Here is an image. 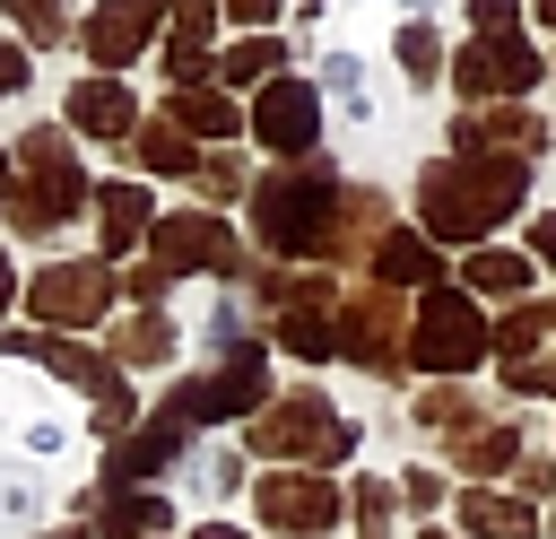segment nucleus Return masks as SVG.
<instances>
[{"label": "nucleus", "instance_id": "1", "mask_svg": "<svg viewBox=\"0 0 556 539\" xmlns=\"http://www.w3.org/2000/svg\"><path fill=\"white\" fill-rule=\"evenodd\" d=\"M374 191H348L330 165H287L252 191V226L269 252H295V261H330L356 226H365Z\"/></svg>", "mask_w": 556, "mask_h": 539}, {"label": "nucleus", "instance_id": "2", "mask_svg": "<svg viewBox=\"0 0 556 539\" xmlns=\"http://www.w3.org/2000/svg\"><path fill=\"white\" fill-rule=\"evenodd\" d=\"M521 183L530 165H504V156H434L417 174V209H426V235H452V243H478L521 209Z\"/></svg>", "mask_w": 556, "mask_h": 539}, {"label": "nucleus", "instance_id": "3", "mask_svg": "<svg viewBox=\"0 0 556 539\" xmlns=\"http://www.w3.org/2000/svg\"><path fill=\"white\" fill-rule=\"evenodd\" d=\"M9 165H17L9 217H17L26 235H52L61 217H78V209H87V174H78V156H70V130H26Z\"/></svg>", "mask_w": 556, "mask_h": 539}, {"label": "nucleus", "instance_id": "4", "mask_svg": "<svg viewBox=\"0 0 556 539\" xmlns=\"http://www.w3.org/2000/svg\"><path fill=\"white\" fill-rule=\"evenodd\" d=\"M243 443L269 452V461H348L356 452V426L321 391H287V400H269V417L243 426Z\"/></svg>", "mask_w": 556, "mask_h": 539}, {"label": "nucleus", "instance_id": "5", "mask_svg": "<svg viewBox=\"0 0 556 539\" xmlns=\"http://www.w3.org/2000/svg\"><path fill=\"white\" fill-rule=\"evenodd\" d=\"M0 356H35V365H52L61 383H78L87 400H96V435H130V391H122V374L96 356V348H78V339H61V330H0Z\"/></svg>", "mask_w": 556, "mask_h": 539}, {"label": "nucleus", "instance_id": "6", "mask_svg": "<svg viewBox=\"0 0 556 539\" xmlns=\"http://www.w3.org/2000/svg\"><path fill=\"white\" fill-rule=\"evenodd\" d=\"M495 348V330H486V313L469 304V296H452V287H426L417 296V365H434V374H469L478 356Z\"/></svg>", "mask_w": 556, "mask_h": 539}, {"label": "nucleus", "instance_id": "7", "mask_svg": "<svg viewBox=\"0 0 556 539\" xmlns=\"http://www.w3.org/2000/svg\"><path fill=\"white\" fill-rule=\"evenodd\" d=\"M148 261H156L165 278H182V270L235 278V270H243V243H235V226H226L217 209H174V217L148 226Z\"/></svg>", "mask_w": 556, "mask_h": 539}, {"label": "nucleus", "instance_id": "8", "mask_svg": "<svg viewBox=\"0 0 556 539\" xmlns=\"http://www.w3.org/2000/svg\"><path fill=\"white\" fill-rule=\"evenodd\" d=\"M539 78H547V61L530 52V35H521V26H513V35H478V43L452 61V87H460V96H478V104H521Z\"/></svg>", "mask_w": 556, "mask_h": 539}, {"label": "nucleus", "instance_id": "9", "mask_svg": "<svg viewBox=\"0 0 556 539\" xmlns=\"http://www.w3.org/2000/svg\"><path fill=\"white\" fill-rule=\"evenodd\" d=\"M269 400V356L261 348H226L200 383H182L174 400H165V417H243V409H261Z\"/></svg>", "mask_w": 556, "mask_h": 539}, {"label": "nucleus", "instance_id": "10", "mask_svg": "<svg viewBox=\"0 0 556 539\" xmlns=\"http://www.w3.org/2000/svg\"><path fill=\"white\" fill-rule=\"evenodd\" d=\"M252 504H261V522L287 530V539H321V530H339V513H348V496H339L321 469H269V478L252 487Z\"/></svg>", "mask_w": 556, "mask_h": 539}, {"label": "nucleus", "instance_id": "11", "mask_svg": "<svg viewBox=\"0 0 556 539\" xmlns=\"http://www.w3.org/2000/svg\"><path fill=\"white\" fill-rule=\"evenodd\" d=\"M26 304H35V322L78 330V322H104L113 313V278H104V261H52V270L26 278Z\"/></svg>", "mask_w": 556, "mask_h": 539}, {"label": "nucleus", "instance_id": "12", "mask_svg": "<svg viewBox=\"0 0 556 539\" xmlns=\"http://www.w3.org/2000/svg\"><path fill=\"white\" fill-rule=\"evenodd\" d=\"M252 139L278 148V156H304V148L321 139V96H313V78H269V87L252 96Z\"/></svg>", "mask_w": 556, "mask_h": 539}, {"label": "nucleus", "instance_id": "13", "mask_svg": "<svg viewBox=\"0 0 556 539\" xmlns=\"http://www.w3.org/2000/svg\"><path fill=\"white\" fill-rule=\"evenodd\" d=\"M339 356H356L365 374H400L408 365V348H400V296L391 287H365L356 304H348V322H339Z\"/></svg>", "mask_w": 556, "mask_h": 539}, {"label": "nucleus", "instance_id": "14", "mask_svg": "<svg viewBox=\"0 0 556 539\" xmlns=\"http://www.w3.org/2000/svg\"><path fill=\"white\" fill-rule=\"evenodd\" d=\"M174 0H96V17H87V52H96V70H122L139 43H148V26L165 17Z\"/></svg>", "mask_w": 556, "mask_h": 539}, {"label": "nucleus", "instance_id": "15", "mask_svg": "<svg viewBox=\"0 0 556 539\" xmlns=\"http://www.w3.org/2000/svg\"><path fill=\"white\" fill-rule=\"evenodd\" d=\"M452 139H460V156H504V165H530L547 130H539V113H521V104H495V113L460 122Z\"/></svg>", "mask_w": 556, "mask_h": 539}, {"label": "nucleus", "instance_id": "16", "mask_svg": "<svg viewBox=\"0 0 556 539\" xmlns=\"http://www.w3.org/2000/svg\"><path fill=\"white\" fill-rule=\"evenodd\" d=\"M70 130H87V139H139L130 87H122V78H78V87H70Z\"/></svg>", "mask_w": 556, "mask_h": 539}, {"label": "nucleus", "instance_id": "17", "mask_svg": "<svg viewBox=\"0 0 556 539\" xmlns=\"http://www.w3.org/2000/svg\"><path fill=\"white\" fill-rule=\"evenodd\" d=\"M460 530H469V539H539V504H530V496L469 487V496H460Z\"/></svg>", "mask_w": 556, "mask_h": 539}, {"label": "nucleus", "instance_id": "18", "mask_svg": "<svg viewBox=\"0 0 556 539\" xmlns=\"http://www.w3.org/2000/svg\"><path fill=\"white\" fill-rule=\"evenodd\" d=\"M148 226H156V209H148V191H139V183H104V191H96L104 261H113V252H130V243H148Z\"/></svg>", "mask_w": 556, "mask_h": 539}, {"label": "nucleus", "instance_id": "19", "mask_svg": "<svg viewBox=\"0 0 556 539\" xmlns=\"http://www.w3.org/2000/svg\"><path fill=\"white\" fill-rule=\"evenodd\" d=\"M174 452H182V417H165V409H156L148 426L113 435V469H122V478H148V469H165Z\"/></svg>", "mask_w": 556, "mask_h": 539}, {"label": "nucleus", "instance_id": "20", "mask_svg": "<svg viewBox=\"0 0 556 539\" xmlns=\"http://www.w3.org/2000/svg\"><path fill=\"white\" fill-rule=\"evenodd\" d=\"M374 278H382V287H434L443 261H434L426 235H374Z\"/></svg>", "mask_w": 556, "mask_h": 539}, {"label": "nucleus", "instance_id": "21", "mask_svg": "<svg viewBox=\"0 0 556 539\" xmlns=\"http://www.w3.org/2000/svg\"><path fill=\"white\" fill-rule=\"evenodd\" d=\"M87 513H96L113 539H130V530H165V496H148V487H96Z\"/></svg>", "mask_w": 556, "mask_h": 539}, {"label": "nucleus", "instance_id": "22", "mask_svg": "<svg viewBox=\"0 0 556 539\" xmlns=\"http://www.w3.org/2000/svg\"><path fill=\"white\" fill-rule=\"evenodd\" d=\"M278 348H295V356L321 365V356H339V322H330L321 304H287V313H278Z\"/></svg>", "mask_w": 556, "mask_h": 539}, {"label": "nucleus", "instance_id": "23", "mask_svg": "<svg viewBox=\"0 0 556 539\" xmlns=\"http://www.w3.org/2000/svg\"><path fill=\"white\" fill-rule=\"evenodd\" d=\"M174 122L200 130V139H235V130H243V113H235L226 96H208V87H174Z\"/></svg>", "mask_w": 556, "mask_h": 539}, {"label": "nucleus", "instance_id": "24", "mask_svg": "<svg viewBox=\"0 0 556 539\" xmlns=\"http://www.w3.org/2000/svg\"><path fill=\"white\" fill-rule=\"evenodd\" d=\"M139 165H148V174H200V156H191V139H182L174 113H165V122H139Z\"/></svg>", "mask_w": 556, "mask_h": 539}, {"label": "nucleus", "instance_id": "25", "mask_svg": "<svg viewBox=\"0 0 556 539\" xmlns=\"http://www.w3.org/2000/svg\"><path fill=\"white\" fill-rule=\"evenodd\" d=\"M113 348H122V365H165V356H174V322H165V313H130V322L113 330Z\"/></svg>", "mask_w": 556, "mask_h": 539}, {"label": "nucleus", "instance_id": "26", "mask_svg": "<svg viewBox=\"0 0 556 539\" xmlns=\"http://www.w3.org/2000/svg\"><path fill=\"white\" fill-rule=\"evenodd\" d=\"M217 78H235V87H243V78H261V87H269V78H278V43H269V35L226 43V52H217Z\"/></svg>", "mask_w": 556, "mask_h": 539}, {"label": "nucleus", "instance_id": "27", "mask_svg": "<svg viewBox=\"0 0 556 539\" xmlns=\"http://www.w3.org/2000/svg\"><path fill=\"white\" fill-rule=\"evenodd\" d=\"M469 287L478 296H521L530 287V261L521 252H469Z\"/></svg>", "mask_w": 556, "mask_h": 539}, {"label": "nucleus", "instance_id": "28", "mask_svg": "<svg viewBox=\"0 0 556 539\" xmlns=\"http://www.w3.org/2000/svg\"><path fill=\"white\" fill-rule=\"evenodd\" d=\"M556 322V304H521V313H504V330H495V348H504V365H521V348H539V330Z\"/></svg>", "mask_w": 556, "mask_h": 539}, {"label": "nucleus", "instance_id": "29", "mask_svg": "<svg viewBox=\"0 0 556 539\" xmlns=\"http://www.w3.org/2000/svg\"><path fill=\"white\" fill-rule=\"evenodd\" d=\"M469 417H478L469 391H426L417 400V426H434V435H469Z\"/></svg>", "mask_w": 556, "mask_h": 539}, {"label": "nucleus", "instance_id": "30", "mask_svg": "<svg viewBox=\"0 0 556 539\" xmlns=\"http://www.w3.org/2000/svg\"><path fill=\"white\" fill-rule=\"evenodd\" d=\"M460 461H469V469H504V461H521V435H513V426H478V435L460 443Z\"/></svg>", "mask_w": 556, "mask_h": 539}, {"label": "nucleus", "instance_id": "31", "mask_svg": "<svg viewBox=\"0 0 556 539\" xmlns=\"http://www.w3.org/2000/svg\"><path fill=\"white\" fill-rule=\"evenodd\" d=\"M321 87H330V104H348V113H365V61H321Z\"/></svg>", "mask_w": 556, "mask_h": 539}, {"label": "nucleus", "instance_id": "32", "mask_svg": "<svg viewBox=\"0 0 556 539\" xmlns=\"http://www.w3.org/2000/svg\"><path fill=\"white\" fill-rule=\"evenodd\" d=\"M400 61H408V78L426 87V78L443 70V43H434V26H408V35H400Z\"/></svg>", "mask_w": 556, "mask_h": 539}, {"label": "nucleus", "instance_id": "33", "mask_svg": "<svg viewBox=\"0 0 556 539\" xmlns=\"http://www.w3.org/2000/svg\"><path fill=\"white\" fill-rule=\"evenodd\" d=\"M0 9H9L35 43H61V0H0Z\"/></svg>", "mask_w": 556, "mask_h": 539}, {"label": "nucleus", "instance_id": "34", "mask_svg": "<svg viewBox=\"0 0 556 539\" xmlns=\"http://www.w3.org/2000/svg\"><path fill=\"white\" fill-rule=\"evenodd\" d=\"M348 504H356V522H365V530H382V522H391V504H400V487H382V478H365V487H356Z\"/></svg>", "mask_w": 556, "mask_h": 539}, {"label": "nucleus", "instance_id": "35", "mask_svg": "<svg viewBox=\"0 0 556 539\" xmlns=\"http://www.w3.org/2000/svg\"><path fill=\"white\" fill-rule=\"evenodd\" d=\"M504 383H513V391H539V400H556V356H521V365H504Z\"/></svg>", "mask_w": 556, "mask_h": 539}, {"label": "nucleus", "instance_id": "36", "mask_svg": "<svg viewBox=\"0 0 556 539\" xmlns=\"http://www.w3.org/2000/svg\"><path fill=\"white\" fill-rule=\"evenodd\" d=\"M469 17H478V35H513L521 26V0H469Z\"/></svg>", "mask_w": 556, "mask_h": 539}, {"label": "nucleus", "instance_id": "37", "mask_svg": "<svg viewBox=\"0 0 556 539\" xmlns=\"http://www.w3.org/2000/svg\"><path fill=\"white\" fill-rule=\"evenodd\" d=\"M400 504L434 513V504H443V478H434V469H408V478H400Z\"/></svg>", "mask_w": 556, "mask_h": 539}, {"label": "nucleus", "instance_id": "38", "mask_svg": "<svg viewBox=\"0 0 556 539\" xmlns=\"http://www.w3.org/2000/svg\"><path fill=\"white\" fill-rule=\"evenodd\" d=\"M200 478H208V496H235V478H243V461H235V452H208V461H200Z\"/></svg>", "mask_w": 556, "mask_h": 539}, {"label": "nucleus", "instance_id": "39", "mask_svg": "<svg viewBox=\"0 0 556 539\" xmlns=\"http://www.w3.org/2000/svg\"><path fill=\"white\" fill-rule=\"evenodd\" d=\"M130 296L156 313V304H165V270H156V261H148V270H130Z\"/></svg>", "mask_w": 556, "mask_h": 539}, {"label": "nucleus", "instance_id": "40", "mask_svg": "<svg viewBox=\"0 0 556 539\" xmlns=\"http://www.w3.org/2000/svg\"><path fill=\"white\" fill-rule=\"evenodd\" d=\"M17 87H26V52H17V43H0V104H9Z\"/></svg>", "mask_w": 556, "mask_h": 539}, {"label": "nucleus", "instance_id": "41", "mask_svg": "<svg viewBox=\"0 0 556 539\" xmlns=\"http://www.w3.org/2000/svg\"><path fill=\"white\" fill-rule=\"evenodd\" d=\"M217 9H226V17H243V26H261V17L278 9V0H217Z\"/></svg>", "mask_w": 556, "mask_h": 539}, {"label": "nucleus", "instance_id": "42", "mask_svg": "<svg viewBox=\"0 0 556 539\" xmlns=\"http://www.w3.org/2000/svg\"><path fill=\"white\" fill-rule=\"evenodd\" d=\"M530 243H539V261H556V217H539V226H530Z\"/></svg>", "mask_w": 556, "mask_h": 539}, {"label": "nucleus", "instance_id": "43", "mask_svg": "<svg viewBox=\"0 0 556 539\" xmlns=\"http://www.w3.org/2000/svg\"><path fill=\"white\" fill-rule=\"evenodd\" d=\"M9 296H17V270H9V252H0V313H9Z\"/></svg>", "mask_w": 556, "mask_h": 539}, {"label": "nucleus", "instance_id": "44", "mask_svg": "<svg viewBox=\"0 0 556 539\" xmlns=\"http://www.w3.org/2000/svg\"><path fill=\"white\" fill-rule=\"evenodd\" d=\"M191 539H243V530H235V522H200Z\"/></svg>", "mask_w": 556, "mask_h": 539}, {"label": "nucleus", "instance_id": "45", "mask_svg": "<svg viewBox=\"0 0 556 539\" xmlns=\"http://www.w3.org/2000/svg\"><path fill=\"white\" fill-rule=\"evenodd\" d=\"M0 209H9V156H0Z\"/></svg>", "mask_w": 556, "mask_h": 539}, {"label": "nucleus", "instance_id": "46", "mask_svg": "<svg viewBox=\"0 0 556 539\" xmlns=\"http://www.w3.org/2000/svg\"><path fill=\"white\" fill-rule=\"evenodd\" d=\"M539 17H547V26H556V0H539Z\"/></svg>", "mask_w": 556, "mask_h": 539}, {"label": "nucleus", "instance_id": "47", "mask_svg": "<svg viewBox=\"0 0 556 539\" xmlns=\"http://www.w3.org/2000/svg\"><path fill=\"white\" fill-rule=\"evenodd\" d=\"M365 539H391V530H365Z\"/></svg>", "mask_w": 556, "mask_h": 539}, {"label": "nucleus", "instance_id": "48", "mask_svg": "<svg viewBox=\"0 0 556 539\" xmlns=\"http://www.w3.org/2000/svg\"><path fill=\"white\" fill-rule=\"evenodd\" d=\"M426 539H452V530H426Z\"/></svg>", "mask_w": 556, "mask_h": 539}, {"label": "nucleus", "instance_id": "49", "mask_svg": "<svg viewBox=\"0 0 556 539\" xmlns=\"http://www.w3.org/2000/svg\"><path fill=\"white\" fill-rule=\"evenodd\" d=\"M52 539H78V530H52Z\"/></svg>", "mask_w": 556, "mask_h": 539}, {"label": "nucleus", "instance_id": "50", "mask_svg": "<svg viewBox=\"0 0 556 539\" xmlns=\"http://www.w3.org/2000/svg\"><path fill=\"white\" fill-rule=\"evenodd\" d=\"M547 530H556V522H547Z\"/></svg>", "mask_w": 556, "mask_h": 539}]
</instances>
